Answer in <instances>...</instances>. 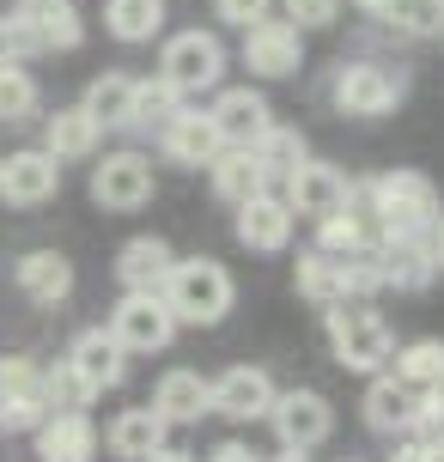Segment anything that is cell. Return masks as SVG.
<instances>
[{
	"label": "cell",
	"instance_id": "obj_26",
	"mask_svg": "<svg viewBox=\"0 0 444 462\" xmlns=\"http://www.w3.org/2000/svg\"><path fill=\"white\" fill-rule=\"evenodd\" d=\"M208 171H213V195L232 201V208L268 189V171H262V159L250 152V146H219V159H213Z\"/></svg>",
	"mask_w": 444,
	"mask_h": 462
},
{
	"label": "cell",
	"instance_id": "obj_47",
	"mask_svg": "<svg viewBox=\"0 0 444 462\" xmlns=\"http://www.w3.org/2000/svg\"><path fill=\"white\" fill-rule=\"evenodd\" d=\"M439 462H444V450H439Z\"/></svg>",
	"mask_w": 444,
	"mask_h": 462
},
{
	"label": "cell",
	"instance_id": "obj_21",
	"mask_svg": "<svg viewBox=\"0 0 444 462\" xmlns=\"http://www.w3.org/2000/svg\"><path fill=\"white\" fill-rule=\"evenodd\" d=\"M164 432H171V420L146 402V408H122L116 420H110V457H122V462H146L153 450L164 444Z\"/></svg>",
	"mask_w": 444,
	"mask_h": 462
},
{
	"label": "cell",
	"instance_id": "obj_41",
	"mask_svg": "<svg viewBox=\"0 0 444 462\" xmlns=\"http://www.w3.org/2000/svg\"><path fill=\"white\" fill-rule=\"evenodd\" d=\"M208 462H256V450H250V444H219Z\"/></svg>",
	"mask_w": 444,
	"mask_h": 462
},
{
	"label": "cell",
	"instance_id": "obj_39",
	"mask_svg": "<svg viewBox=\"0 0 444 462\" xmlns=\"http://www.w3.org/2000/svg\"><path fill=\"white\" fill-rule=\"evenodd\" d=\"M213 13L226 24H244V31H250L256 19H268V0H213Z\"/></svg>",
	"mask_w": 444,
	"mask_h": 462
},
{
	"label": "cell",
	"instance_id": "obj_28",
	"mask_svg": "<svg viewBox=\"0 0 444 462\" xmlns=\"http://www.w3.org/2000/svg\"><path fill=\"white\" fill-rule=\"evenodd\" d=\"M86 110L97 116V128H134V79L128 73H97L86 86Z\"/></svg>",
	"mask_w": 444,
	"mask_h": 462
},
{
	"label": "cell",
	"instance_id": "obj_44",
	"mask_svg": "<svg viewBox=\"0 0 444 462\" xmlns=\"http://www.w3.org/2000/svg\"><path fill=\"white\" fill-rule=\"evenodd\" d=\"M19 13H49V6H68V0H13Z\"/></svg>",
	"mask_w": 444,
	"mask_h": 462
},
{
	"label": "cell",
	"instance_id": "obj_27",
	"mask_svg": "<svg viewBox=\"0 0 444 462\" xmlns=\"http://www.w3.org/2000/svg\"><path fill=\"white\" fill-rule=\"evenodd\" d=\"M104 24L116 43H153L164 31V0H104Z\"/></svg>",
	"mask_w": 444,
	"mask_h": 462
},
{
	"label": "cell",
	"instance_id": "obj_34",
	"mask_svg": "<svg viewBox=\"0 0 444 462\" xmlns=\"http://www.w3.org/2000/svg\"><path fill=\"white\" fill-rule=\"evenodd\" d=\"M183 110V92H171L164 79H134V128H164Z\"/></svg>",
	"mask_w": 444,
	"mask_h": 462
},
{
	"label": "cell",
	"instance_id": "obj_12",
	"mask_svg": "<svg viewBox=\"0 0 444 462\" xmlns=\"http://www.w3.org/2000/svg\"><path fill=\"white\" fill-rule=\"evenodd\" d=\"M31 444H37V462H92L97 457V426L79 408H49L37 420Z\"/></svg>",
	"mask_w": 444,
	"mask_h": 462
},
{
	"label": "cell",
	"instance_id": "obj_17",
	"mask_svg": "<svg viewBox=\"0 0 444 462\" xmlns=\"http://www.w3.org/2000/svg\"><path fill=\"white\" fill-rule=\"evenodd\" d=\"M68 365L79 371L97 395H104V390H116L122 377H128V353L116 346V335H110V328H79V335H73V346H68Z\"/></svg>",
	"mask_w": 444,
	"mask_h": 462
},
{
	"label": "cell",
	"instance_id": "obj_9",
	"mask_svg": "<svg viewBox=\"0 0 444 462\" xmlns=\"http://www.w3.org/2000/svg\"><path fill=\"white\" fill-rule=\"evenodd\" d=\"M402 104V79L377 61H347L335 73V110L341 116H390Z\"/></svg>",
	"mask_w": 444,
	"mask_h": 462
},
{
	"label": "cell",
	"instance_id": "obj_16",
	"mask_svg": "<svg viewBox=\"0 0 444 462\" xmlns=\"http://www.w3.org/2000/svg\"><path fill=\"white\" fill-rule=\"evenodd\" d=\"M213 128H219V140L226 146H256L262 134H268V97L262 92H250V86H232V92H219L213 97Z\"/></svg>",
	"mask_w": 444,
	"mask_h": 462
},
{
	"label": "cell",
	"instance_id": "obj_25",
	"mask_svg": "<svg viewBox=\"0 0 444 462\" xmlns=\"http://www.w3.org/2000/svg\"><path fill=\"white\" fill-rule=\"evenodd\" d=\"M13 280H19V292L31 304H61L73 292V262L61 250H31L19 268H13Z\"/></svg>",
	"mask_w": 444,
	"mask_h": 462
},
{
	"label": "cell",
	"instance_id": "obj_7",
	"mask_svg": "<svg viewBox=\"0 0 444 462\" xmlns=\"http://www.w3.org/2000/svg\"><path fill=\"white\" fill-rule=\"evenodd\" d=\"M55 195H61V164L43 146H19L0 159V201L6 208H43Z\"/></svg>",
	"mask_w": 444,
	"mask_h": 462
},
{
	"label": "cell",
	"instance_id": "obj_8",
	"mask_svg": "<svg viewBox=\"0 0 444 462\" xmlns=\"http://www.w3.org/2000/svg\"><path fill=\"white\" fill-rule=\"evenodd\" d=\"M244 68L262 79H286L304 68V37L292 19H256L244 31Z\"/></svg>",
	"mask_w": 444,
	"mask_h": 462
},
{
	"label": "cell",
	"instance_id": "obj_10",
	"mask_svg": "<svg viewBox=\"0 0 444 462\" xmlns=\"http://www.w3.org/2000/svg\"><path fill=\"white\" fill-rule=\"evenodd\" d=\"M353 201V183L335 171V164H317V159H299L286 171V208L304 213V219H328Z\"/></svg>",
	"mask_w": 444,
	"mask_h": 462
},
{
	"label": "cell",
	"instance_id": "obj_46",
	"mask_svg": "<svg viewBox=\"0 0 444 462\" xmlns=\"http://www.w3.org/2000/svg\"><path fill=\"white\" fill-rule=\"evenodd\" d=\"M353 6H359V13H377V6H384V0H353Z\"/></svg>",
	"mask_w": 444,
	"mask_h": 462
},
{
	"label": "cell",
	"instance_id": "obj_13",
	"mask_svg": "<svg viewBox=\"0 0 444 462\" xmlns=\"http://www.w3.org/2000/svg\"><path fill=\"white\" fill-rule=\"evenodd\" d=\"M208 395H213V414H226V420H262L268 408H274V377L262 365H232V371H219L208 383Z\"/></svg>",
	"mask_w": 444,
	"mask_h": 462
},
{
	"label": "cell",
	"instance_id": "obj_37",
	"mask_svg": "<svg viewBox=\"0 0 444 462\" xmlns=\"http://www.w3.org/2000/svg\"><path fill=\"white\" fill-rule=\"evenodd\" d=\"M317 226H323V244H317V250H328V255H359V250H372V244H365V226H359L347 208L328 213V219H317Z\"/></svg>",
	"mask_w": 444,
	"mask_h": 462
},
{
	"label": "cell",
	"instance_id": "obj_30",
	"mask_svg": "<svg viewBox=\"0 0 444 462\" xmlns=\"http://www.w3.org/2000/svg\"><path fill=\"white\" fill-rule=\"evenodd\" d=\"M31 24H37V43H43V55H68V49L86 43V19L68 6H49V13H31Z\"/></svg>",
	"mask_w": 444,
	"mask_h": 462
},
{
	"label": "cell",
	"instance_id": "obj_11",
	"mask_svg": "<svg viewBox=\"0 0 444 462\" xmlns=\"http://www.w3.org/2000/svg\"><path fill=\"white\" fill-rule=\"evenodd\" d=\"M268 420H274V432H281L286 450H317V444L335 432V408H328L317 390H286V395H274Z\"/></svg>",
	"mask_w": 444,
	"mask_h": 462
},
{
	"label": "cell",
	"instance_id": "obj_36",
	"mask_svg": "<svg viewBox=\"0 0 444 462\" xmlns=\"http://www.w3.org/2000/svg\"><path fill=\"white\" fill-rule=\"evenodd\" d=\"M31 55H43L31 13H0V68L6 61H31Z\"/></svg>",
	"mask_w": 444,
	"mask_h": 462
},
{
	"label": "cell",
	"instance_id": "obj_14",
	"mask_svg": "<svg viewBox=\"0 0 444 462\" xmlns=\"http://www.w3.org/2000/svg\"><path fill=\"white\" fill-rule=\"evenodd\" d=\"M159 146H164V159L171 164H189V171H201V164L219 159V128H213V116L208 110H177L171 122L159 128Z\"/></svg>",
	"mask_w": 444,
	"mask_h": 462
},
{
	"label": "cell",
	"instance_id": "obj_42",
	"mask_svg": "<svg viewBox=\"0 0 444 462\" xmlns=\"http://www.w3.org/2000/svg\"><path fill=\"white\" fill-rule=\"evenodd\" d=\"M390 462H439V450H432V444H402Z\"/></svg>",
	"mask_w": 444,
	"mask_h": 462
},
{
	"label": "cell",
	"instance_id": "obj_4",
	"mask_svg": "<svg viewBox=\"0 0 444 462\" xmlns=\"http://www.w3.org/2000/svg\"><path fill=\"white\" fill-rule=\"evenodd\" d=\"M219 73H226V43H219L213 31H177L159 55V79L183 97L219 86Z\"/></svg>",
	"mask_w": 444,
	"mask_h": 462
},
{
	"label": "cell",
	"instance_id": "obj_24",
	"mask_svg": "<svg viewBox=\"0 0 444 462\" xmlns=\"http://www.w3.org/2000/svg\"><path fill=\"white\" fill-rule=\"evenodd\" d=\"M171 244L164 237H128L116 255V280H122V292H159L164 274H171Z\"/></svg>",
	"mask_w": 444,
	"mask_h": 462
},
{
	"label": "cell",
	"instance_id": "obj_43",
	"mask_svg": "<svg viewBox=\"0 0 444 462\" xmlns=\"http://www.w3.org/2000/svg\"><path fill=\"white\" fill-rule=\"evenodd\" d=\"M146 462H195V457H189V450H171V444H159V450H153Z\"/></svg>",
	"mask_w": 444,
	"mask_h": 462
},
{
	"label": "cell",
	"instance_id": "obj_35",
	"mask_svg": "<svg viewBox=\"0 0 444 462\" xmlns=\"http://www.w3.org/2000/svg\"><path fill=\"white\" fill-rule=\"evenodd\" d=\"M250 152L262 159V171H268V177H286V171L304 159V140L292 134V128H281V122H268V134H262Z\"/></svg>",
	"mask_w": 444,
	"mask_h": 462
},
{
	"label": "cell",
	"instance_id": "obj_45",
	"mask_svg": "<svg viewBox=\"0 0 444 462\" xmlns=\"http://www.w3.org/2000/svg\"><path fill=\"white\" fill-rule=\"evenodd\" d=\"M274 462H310V457H304V450H286V457H274Z\"/></svg>",
	"mask_w": 444,
	"mask_h": 462
},
{
	"label": "cell",
	"instance_id": "obj_38",
	"mask_svg": "<svg viewBox=\"0 0 444 462\" xmlns=\"http://www.w3.org/2000/svg\"><path fill=\"white\" fill-rule=\"evenodd\" d=\"M341 13V0H286V19L299 24V31H317V24H335Z\"/></svg>",
	"mask_w": 444,
	"mask_h": 462
},
{
	"label": "cell",
	"instance_id": "obj_40",
	"mask_svg": "<svg viewBox=\"0 0 444 462\" xmlns=\"http://www.w3.org/2000/svg\"><path fill=\"white\" fill-rule=\"evenodd\" d=\"M426 255H432V262L444 268V213L432 219V226H426Z\"/></svg>",
	"mask_w": 444,
	"mask_h": 462
},
{
	"label": "cell",
	"instance_id": "obj_33",
	"mask_svg": "<svg viewBox=\"0 0 444 462\" xmlns=\"http://www.w3.org/2000/svg\"><path fill=\"white\" fill-rule=\"evenodd\" d=\"M43 402L49 408H79V414H86V408L97 402V390L68 365V359H55V365H43Z\"/></svg>",
	"mask_w": 444,
	"mask_h": 462
},
{
	"label": "cell",
	"instance_id": "obj_20",
	"mask_svg": "<svg viewBox=\"0 0 444 462\" xmlns=\"http://www.w3.org/2000/svg\"><path fill=\"white\" fill-rule=\"evenodd\" d=\"M377 268H384V286H396V292H426L439 274V262L426 255V237H384Z\"/></svg>",
	"mask_w": 444,
	"mask_h": 462
},
{
	"label": "cell",
	"instance_id": "obj_3",
	"mask_svg": "<svg viewBox=\"0 0 444 462\" xmlns=\"http://www.w3.org/2000/svg\"><path fill=\"white\" fill-rule=\"evenodd\" d=\"M328 346H335V359L347 371H384L390 365V353H396V335H390V323L377 317V310H365L359 299H341L328 304Z\"/></svg>",
	"mask_w": 444,
	"mask_h": 462
},
{
	"label": "cell",
	"instance_id": "obj_6",
	"mask_svg": "<svg viewBox=\"0 0 444 462\" xmlns=\"http://www.w3.org/2000/svg\"><path fill=\"white\" fill-rule=\"evenodd\" d=\"M92 201L104 213H134L153 201V159L141 152H104L92 164Z\"/></svg>",
	"mask_w": 444,
	"mask_h": 462
},
{
	"label": "cell",
	"instance_id": "obj_15",
	"mask_svg": "<svg viewBox=\"0 0 444 462\" xmlns=\"http://www.w3.org/2000/svg\"><path fill=\"white\" fill-rule=\"evenodd\" d=\"M292 219H299V213L262 189V195H250V201H237V244H244V250L274 255V250L292 244Z\"/></svg>",
	"mask_w": 444,
	"mask_h": 462
},
{
	"label": "cell",
	"instance_id": "obj_22",
	"mask_svg": "<svg viewBox=\"0 0 444 462\" xmlns=\"http://www.w3.org/2000/svg\"><path fill=\"white\" fill-rule=\"evenodd\" d=\"M153 408H159L171 426H195L201 414H213V395H208V377L201 371H164L159 390H153Z\"/></svg>",
	"mask_w": 444,
	"mask_h": 462
},
{
	"label": "cell",
	"instance_id": "obj_5",
	"mask_svg": "<svg viewBox=\"0 0 444 462\" xmlns=\"http://www.w3.org/2000/svg\"><path fill=\"white\" fill-rule=\"evenodd\" d=\"M110 335L122 353H164L177 335V317H171L164 292H122V304L110 310Z\"/></svg>",
	"mask_w": 444,
	"mask_h": 462
},
{
	"label": "cell",
	"instance_id": "obj_29",
	"mask_svg": "<svg viewBox=\"0 0 444 462\" xmlns=\"http://www.w3.org/2000/svg\"><path fill=\"white\" fill-rule=\"evenodd\" d=\"M37 104H43L37 73L24 68V61H6V68H0V122H31Z\"/></svg>",
	"mask_w": 444,
	"mask_h": 462
},
{
	"label": "cell",
	"instance_id": "obj_2",
	"mask_svg": "<svg viewBox=\"0 0 444 462\" xmlns=\"http://www.w3.org/2000/svg\"><path fill=\"white\" fill-rule=\"evenodd\" d=\"M365 201H372L384 237H426V226L439 219V189L426 183L421 171H384V177H372Z\"/></svg>",
	"mask_w": 444,
	"mask_h": 462
},
{
	"label": "cell",
	"instance_id": "obj_23",
	"mask_svg": "<svg viewBox=\"0 0 444 462\" xmlns=\"http://www.w3.org/2000/svg\"><path fill=\"white\" fill-rule=\"evenodd\" d=\"M365 426L372 432H414L421 426V390H408L402 377H377L365 390Z\"/></svg>",
	"mask_w": 444,
	"mask_h": 462
},
{
	"label": "cell",
	"instance_id": "obj_18",
	"mask_svg": "<svg viewBox=\"0 0 444 462\" xmlns=\"http://www.w3.org/2000/svg\"><path fill=\"white\" fill-rule=\"evenodd\" d=\"M292 286H299L310 304H341L353 299V255H328V250H304L299 268H292Z\"/></svg>",
	"mask_w": 444,
	"mask_h": 462
},
{
	"label": "cell",
	"instance_id": "obj_31",
	"mask_svg": "<svg viewBox=\"0 0 444 462\" xmlns=\"http://www.w3.org/2000/svg\"><path fill=\"white\" fill-rule=\"evenodd\" d=\"M390 359H396V377L408 390H426V383L444 377V341H408V346H396Z\"/></svg>",
	"mask_w": 444,
	"mask_h": 462
},
{
	"label": "cell",
	"instance_id": "obj_19",
	"mask_svg": "<svg viewBox=\"0 0 444 462\" xmlns=\"http://www.w3.org/2000/svg\"><path fill=\"white\" fill-rule=\"evenodd\" d=\"M97 140H104V128H97V116L86 110V104H68V110H55V116L43 122V152H49L55 164L92 159Z\"/></svg>",
	"mask_w": 444,
	"mask_h": 462
},
{
	"label": "cell",
	"instance_id": "obj_32",
	"mask_svg": "<svg viewBox=\"0 0 444 462\" xmlns=\"http://www.w3.org/2000/svg\"><path fill=\"white\" fill-rule=\"evenodd\" d=\"M377 19H390L408 37H439L444 31V0H384Z\"/></svg>",
	"mask_w": 444,
	"mask_h": 462
},
{
	"label": "cell",
	"instance_id": "obj_1",
	"mask_svg": "<svg viewBox=\"0 0 444 462\" xmlns=\"http://www.w3.org/2000/svg\"><path fill=\"white\" fill-rule=\"evenodd\" d=\"M159 292H164V304H171V317H177V323H195V328H213L237 299L232 274H226L213 255H183V262H171V274H164Z\"/></svg>",
	"mask_w": 444,
	"mask_h": 462
}]
</instances>
